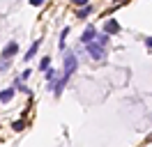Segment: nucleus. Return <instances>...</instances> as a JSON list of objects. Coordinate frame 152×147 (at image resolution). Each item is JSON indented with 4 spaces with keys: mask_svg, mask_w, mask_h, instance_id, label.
I'll list each match as a JSON object with an SVG mask.
<instances>
[{
    "mask_svg": "<svg viewBox=\"0 0 152 147\" xmlns=\"http://www.w3.org/2000/svg\"><path fill=\"white\" fill-rule=\"evenodd\" d=\"M143 44L148 46V48H152V37H145V41H143Z\"/></svg>",
    "mask_w": 152,
    "mask_h": 147,
    "instance_id": "nucleus-18",
    "label": "nucleus"
},
{
    "mask_svg": "<svg viewBox=\"0 0 152 147\" xmlns=\"http://www.w3.org/2000/svg\"><path fill=\"white\" fill-rule=\"evenodd\" d=\"M12 67V60H7V57H0V71H7Z\"/></svg>",
    "mask_w": 152,
    "mask_h": 147,
    "instance_id": "nucleus-12",
    "label": "nucleus"
},
{
    "mask_svg": "<svg viewBox=\"0 0 152 147\" xmlns=\"http://www.w3.org/2000/svg\"><path fill=\"white\" fill-rule=\"evenodd\" d=\"M83 46H86L88 55H90L95 62H102V60H106V46H102L97 39H92V41H88V44H83Z\"/></svg>",
    "mask_w": 152,
    "mask_h": 147,
    "instance_id": "nucleus-1",
    "label": "nucleus"
},
{
    "mask_svg": "<svg viewBox=\"0 0 152 147\" xmlns=\"http://www.w3.org/2000/svg\"><path fill=\"white\" fill-rule=\"evenodd\" d=\"M108 39H111V35H108V32H102V35H97V41H99L102 46L108 44Z\"/></svg>",
    "mask_w": 152,
    "mask_h": 147,
    "instance_id": "nucleus-11",
    "label": "nucleus"
},
{
    "mask_svg": "<svg viewBox=\"0 0 152 147\" xmlns=\"http://www.w3.org/2000/svg\"><path fill=\"white\" fill-rule=\"evenodd\" d=\"M19 53V44L16 41H10V44L2 48V53H0V57H7V60H14V55Z\"/></svg>",
    "mask_w": 152,
    "mask_h": 147,
    "instance_id": "nucleus-3",
    "label": "nucleus"
},
{
    "mask_svg": "<svg viewBox=\"0 0 152 147\" xmlns=\"http://www.w3.org/2000/svg\"><path fill=\"white\" fill-rule=\"evenodd\" d=\"M12 129H14V131H23V129H26V119H16V122L12 124Z\"/></svg>",
    "mask_w": 152,
    "mask_h": 147,
    "instance_id": "nucleus-13",
    "label": "nucleus"
},
{
    "mask_svg": "<svg viewBox=\"0 0 152 147\" xmlns=\"http://www.w3.org/2000/svg\"><path fill=\"white\" fill-rule=\"evenodd\" d=\"M39 44H42V39H37V41H32V44H30L28 53L23 55V60H26V62H28V60H32V57L37 55V51H39Z\"/></svg>",
    "mask_w": 152,
    "mask_h": 147,
    "instance_id": "nucleus-7",
    "label": "nucleus"
},
{
    "mask_svg": "<svg viewBox=\"0 0 152 147\" xmlns=\"http://www.w3.org/2000/svg\"><path fill=\"white\" fill-rule=\"evenodd\" d=\"M30 74H32V71H30V69H26V71H23V74H21V81H26V78H28V76H30Z\"/></svg>",
    "mask_w": 152,
    "mask_h": 147,
    "instance_id": "nucleus-17",
    "label": "nucleus"
},
{
    "mask_svg": "<svg viewBox=\"0 0 152 147\" xmlns=\"http://www.w3.org/2000/svg\"><path fill=\"white\" fill-rule=\"evenodd\" d=\"M44 74H46V81H48V85H51V83H53V81L58 78V69H51V67H48V69H46Z\"/></svg>",
    "mask_w": 152,
    "mask_h": 147,
    "instance_id": "nucleus-10",
    "label": "nucleus"
},
{
    "mask_svg": "<svg viewBox=\"0 0 152 147\" xmlns=\"http://www.w3.org/2000/svg\"><path fill=\"white\" fill-rule=\"evenodd\" d=\"M76 67H78V57H76V53L67 51V53H65V62H62V76H65L67 81L72 78V74L76 71Z\"/></svg>",
    "mask_w": 152,
    "mask_h": 147,
    "instance_id": "nucleus-2",
    "label": "nucleus"
},
{
    "mask_svg": "<svg viewBox=\"0 0 152 147\" xmlns=\"http://www.w3.org/2000/svg\"><path fill=\"white\" fill-rule=\"evenodd\" d=\"M97 35H99V32L95 30V25H88V28H86V32L81 35V44H88V41L97 39Z\"/></svg>",
    "mask_w": 152,
    "mask_h": 147,
    "instance_id": "nucleus-5",
    "label": "nucleus"
},
{
    "mask_svg": "<svg viewBox=\"0 0 152 147\" xmlns=\"http://www.w3.org/2000/svg\"><path fill=\"white\" fill-rule=\"evenodd\" d=\"M72 2H74L76 7H83V5H88V2H90V0H72Z\"/></svg>",
    "mask_w": 152,
    "mask_h": 147,
    "instance_id": "nucleus-15",
    "label": "nucleus"
},
{
    "mask_svg": "<svg viewBox=\"0 0 152 147\" xmlns=\"http://www.w3.org/2000/svg\"><path fill=\"white\" fill-rule=\"evenodd\" d=\"M67 35H69V28H65V30L60 32V39H58V48H60V51H65V39H67Z\"/></svg>",
    "mask_w": 152,
    "mask_h": 147,
    "instance_id": "nucleus-9",
    "label": "nucleus"
},
{
    "mask_svg": "<svg viewBox=\"0 0 152 147\" xmlns=\"http://www.w3.org/2000/svg\"><path fill=\"white\" fill-rule=\"evenodd\" d=\"M30 5H32V7H42V5H44V0H30Z\"/></svg>",
    "mask_w": 152,
    "mask_h": 147,
    "instance_id": "nucleus-16",
    "label": "nucleus"
},
{
    "mask_svg": "<svg viewBox=\"0 0 152 147\" xmlns=\"http://www.w3.org/2000/svg\"><path fill=\"white\" fill-rule=\"evenodd\" d=\"M48 67H51V57H44V60L39 62V71H46Z\"/></svg>",
    "mask_w": 152,
    "mask_h": 147,
    "instance_id": "nucleus-14",
    "label": "nucleus"
},
{
    "mask_svg": "<svg viewBox=\"0 0 152 147\" xmlns=\"http://www.w3.org/2000/svg\"><path fill=\"white\" fill-rule=\"evenodd\" d=\"M104 32H108V35H118V32H120V23H118L115 18H106V21H104Z\"/></svg>",
    "mask_w": 152,
    "mask_h": 147,
    "instance_id": "nucleus-4",
    "label": "nucleus"
},
{
    "mask_svg": "<svg viewBox=\"0 0 152 147\" xmlns=\"http://www.w3.org/2000/svg\"><path fill=\"white\" fill-rule=\"evenodd\" d=\"M90 12H92V5L88 2V5H83V7L76 9V18H88V16H90Z\"/></svg>",
    "mask_w": 152,
    "mask_h": 147,
    "instance_id": "nucleus-8",
    "label": "nucleus"
},
{
    "mask_svg": "<svg viewBox=\"0 0 152 147\" xmlns=\"http://www.w3.org/2000/svg\"><path fill=\"white\" fill-rule=\"evenodd\" d=\"M14 94H16V87H5V90H0V101L2 103H10L14 99Z\"/></svg>",
    "mask_w": 152,
    "mask_h": 147,
    "instance_id": "nucleus-6",
    "label": "nucleus"
}]
</instances>
